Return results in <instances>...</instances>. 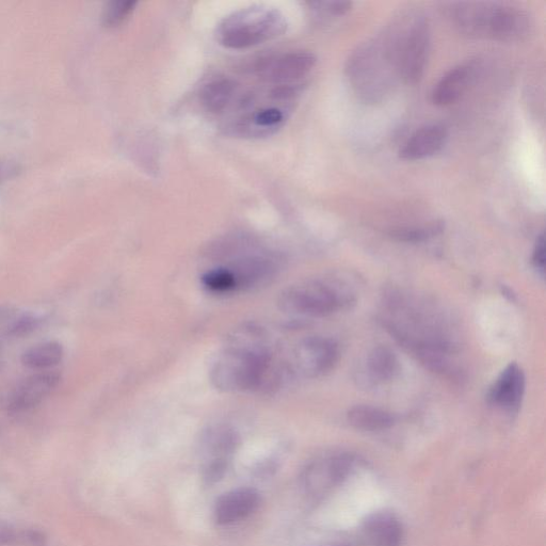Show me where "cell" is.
Instances as JSON below:
<instances>
[{
  "mask_svg": "<svg viewBox=\"0 0 546 546\" xmlns=\"http://www.w3.org/2000/svg\"><path fill=\"white\" fill-rule=\"evenodd\" d=\"M288 377L286 363L275 356L268 333L254 324L230 333L210 371L214 387L224 393H270Z\"/></svg>",
  "mask_w": 546,
  "mask_h": 546,
  "instance_id": "cell-1",
  "label": "cell"
},
{
  "mask_svg": "<svg viewBox=\"0 0 546 546\" xmlns=\"http://www.w3.org/2000/svg\"><path fill=\"white\" fill-rule=\"evenodd\" d=\"M452 19L465 35L515 42L531 31V19L523 10L505 4L461 3L453 7Z\"/></svg>",
  "mask_w": 546,
  "mask_h": 546,
  "instance_id": "cell-2",
  "label": "cell"
},
{
  "mask_svg": "<svg viewBox=\"0 0 546 546\" xmlns=\"http://www.w3.org/2000/svg\"><path fill=\"white\" fill-rule=\"evenodd\" d=\"M283 13L268 6H251L233 12L217 28V40L229 50H247L285 34Z\"/></svg>",
  "mask_w": 546,
  "mask_h": 546,
  "instance_id": "cell-3",
  "label": "cell"
},
{
  "mask_svg": "<svg viewBox=\"0 0 546 546\" xmlns=\"http://www.w3.org/2000/svg\"><path fill=\"white\" fill-rule=\"evenodd\" d=\"M355 302L348 285L336 280H311L284 289L278 299L279 309L293 316L320 318L329 316Z\"/></svg>",
  "mask_w": 546,
  "mask_h": 546,
  "instance_id": "cell-4",
  "label": "cell"
},
{
  "mask_svg": "<svg viewBox=\"0 0 546 546\" xmlns=\"http://www.w3.org/2000/svg\"><path fill=\"white\" fill-rule=\"evenodd\" d=\"M351 84L363 99L376 102L387 94L398 75L385 40L368 43L349 59L347 68Z\"/></svg>",
  "mask_w": 546,
  "mask_h": 546,
  "instance_id": "cell-5",
  "label": "cell"
},
{
  "mask_svg": "<svg viewBox=\"0 0 546 546\" xmlns=\"http://www.w3.org/2000/svg\"><path fill=\"white\" fill-rule=\"evenodd\" d=\"M387 41L398 76L408 84L422 78L428 59L430 32L426 19L410 18L389 34Z\"/></svg>",
  "mask_w": 546,
  "mask_h": 546,
  "instance_id": "cell-6",
  "label": "cell"
},
{
  "mask_svg": "<svg viewBox=\"0 0 546 546\" xmlns=\"http://www.w3.org/2000/svg\"><path fill=\"white\" fill-rule=\"evenodd\" d=\"M357 458L348 453L316 459L302 474V487L312 499L318 500L339 487L355 470Z\"/></svg>",
  "mask_w": 546,
  "mask_h": 546,
  "instance_id": "cell-7",
  "label": "cell"
},
{
  "mask_svg": "<svg viewBox=\"0 0 546 546\" xmlns=\"http://www.w3.org/2000/svg\"><path fill=\"white\" fill-rule=\"evenodd\" d=\"M238 444V433L228 425H217L205 431L201 452L202 475L207 484H215L226 475Z\"/></svg>",
  "mask_w": 546,
  "mask_h": 546,
  "instance_id": "cell-8",
  "label": "cell"
},
{
  "mask_svg": "<svg viewBox=\"0 0 546 546\" xmlns=\"http://www.w3.org/2000/svg\"><path fill=\"white\" fill-rule=\"evenodd\" d=\"M339 357V346L333 340L312 336L295 348L292 359L286 365L291 376L318 378L328 374Z\"/></svg>",
  "mask_w": 546,
  "mask_h": 546,
  "instance_id": "cell-9",
  "label": "cell"
},
{
  "mask_svg": "<svg viewBox=\"0 0 546 546\" xmlns=\"http://www.w3.org/2000/svg\"><path fill=\"white\" fill-rule=\"evenodd\" d=\"M61 376L55 372L32 375L15 385L4 397V408L10 414H22L43 403L58 387Z\"/></svg>",
  "mask_w": 546,
  "mask_h": 546,
  "instance_id": "cell-10",
  "label": "cell"
},
{
  "mask_svg": "<svg viewBox=\"0 0 546 546\" xmlns=\"http://www.w3.org/2000/svg\"><path fill=\"white\" fill-rule=\"evenodd\" d=\"M224 267L230 271L237 292L261 285L275 277L280 268V261L278 256L271 252H244Z\"/></svg>",
  "mask_w": 546,
  "mask_h": 546,
  "instance_id": "cell-11",
  "label": "cell"
},
{
  "mask_svg": "<svg viewBox=\"0 0 546 546\" xmlns=\"http://www.w3.org/2000/svg\"><path fill=\"white\" fill-rule=\"evenodd\" d=\"M315 64L316 57L313 54L292 52L265 60L256 70L269 83L287 85L307 76Z\"/></svg>",
  "mask_w": 546,
  "mask_h": 546,
  "instance_id": "cell-12",
  "label": "cell"
},
{
  "mask_svg": "<svg viewBox=\"0 0 546 546\" xmlns=\"http://www.w3.org/2000/svg\"><path fill=\"white\" fill-rule=\"evenodd\" d=\"M526 380L522 368L510 363L493 383L489 393V404L506 411L517 410L525 393Z\"/></svg>",
  "mask_w": 546,
  "mask_h": 546,
  "instance_id": "cell-13",
  "label": "cell"
},
{
  "mask_svg": "<svg viewBox=\"0 0 546 546\" xmlns=\"http://www.w3.org/2000/svg\"><path fill=\"white\" fill-rule=\"evenodd\" d=\"M261 504L258 491L240 488L219 497L215 509V521L219 525H230L253 515Z\"/></svg>",
  "mask_w": 546,
  "mask_h": 546,
  "instance_id": "cell-14",
  "label": "cell"
},
{
  "mask_svg": "<svg viewBox=\"0 0 546 546\" xmlns=\"http://www.w3.org/2000/svg\"><path fill=\"white\" fill-rule=\"evenodd\" d=\"M403 526L390 512H377L360 528L358 546H401Z\"/></svg>",
  "mask_w": 546,
  "mask_h": 546,
  "instance_id": "cell-15",
  "label": "cell"
},
{
  "mask_svg": "<svg viewBox=\"0 0 546 546\" xmlns=\"http://www.w3.org/2000/svg\"><path fill=\"white\" fill-rule=\"evenodd\" d=\"M447 132L441 125H428L415 132L399 152V157L408 162L421 160L438 154L445 146Z\"/></svg>",
  "mask_w": 546,
  "mask_h": 546,
  "instance_id": "cell-16",
  "label": "cell"
},
{
  "mask_svg": "<svg viewBox=\"0 0 546 546\" xmlns=\"http://www.w3.org/2000/svg\"><path fill=\"white\" fill-rule=\"evenodd\" d=\"M471 80L469 67H458L445 74L432 92V103L449 106L459 101Z\"/></svg>",
  "mask_w": 546,
  "mask_h": 546,
  "instance_id": "cell-17",
  "label": "cell"
},
{
  "mask_svg": "<svg viewBox=\"0 0 546 546\" xmlns=\"http://www.w3.org/2000/svg\"><path fill=\"white\" fill-rule=\"evenodd\" d=\"M350 426L361 431L377 432L388 430L395 424V416L372 406H356L347 413Z\"/></svg>",
  "mask_w": 546,
  "mask_h": 546,
  "instance_id": "cell-18",
  "label": "cell"
},
{
  "mask_svg": "<svg viewBox=\"0 0 546 546\" xmlns=\"http://www.w3.org/2000/svg\"><path fill=\"white\" fill-rule=\"evenodd\" d=\"M235 83L229 78H219L207 84L201 92V102L207 111L220 114L234 100Z\"/></svg>",
  "mask_w": 546,
  "mask_h": 546,
  "instance_id": "cell-19",
  "label": "cell"
},
{
  "mask_svg": "<svg viewBox=\"0 0 546 546\" xmlns=\"http://www.w3.org/2000/svg\"><path fill=\"white\" fill-rule=\"evenodd\" d=\"M367 371L376 382L394 379L399 372V361L394 351L385 346L374 348L367 359Z\"/></svg>",
  "mask_w": 546,
  "mask_h": 546,
  "instance_id": "cell-20",
  "label": "cell"
},
{
  "mask_svg": "<svg viewBox=\"0 0 546 546\" xmlns=\"http://www.w3.org/2000/svg\"><path fill=\"white\" fill-rule=\"evenodd\" d=\"M63 356L64 350L61 344L46 342L26 350L22 356V363L35 371H46V369L57 366Z\"/></svg>",
  "mask_w": 546,
  "mask_h": 546,
  "instance_id": "cell-21",
  "label": "cell"
},
{
  "mask_svg": "<svg viewBox=\"0 0 546 546\" xmlns=\"http://www.w3.org/2000/svg\"><path fill=\"white\" fill-rule=\"evenodd\" d=\"M137 2L132 0H115V2H109L102 14V21L106 27L115 28L124 23L130 15L135 11Z\"/></svg>",
  "mask_w": 546,
  "mask_h": 546,
  "instance_id": "cell-22",
  "label": "cell"
},
{
  "mask_svg": "<svg viewBox=\"0 0 546 546\" xmlns=\"http://www.w3.org/2000/svg\"><path fill=\"white\" fill-rule=\"evenodd\" d=\"M444 229L442 222H435L422 228H405L391 232V236L399 242L404 243H421L425 240L435 237L442 233Z\"/></svg>",
  "mask_w": 546,
  "mask_h": 546,
  "instance_id": "cell-23",
  "label": "cell"
},
{
  "mask_svg": "<svg viewBox=\"0 0 546 546\" xmlns=\"http://www.w3.org/2000/svg\"><path fill=\"white\" fill-rule=\"evenodd\" d=\"M39 323L40 319L36 316L23 314L12 321V323L6 329V333L15 337L28 335L37 329Z\"/></svg>",
  "mask_w": 546,
  "mask_h": 546,
  "instance_id": "cell-24",
  "label": "cell"
},
{
  "mask_svg": "<svg viewBox=\"0 0 546 546\" xmlns=\"http://www.w3.org/2000/svg\"><path fill=\"white\" fill-rule=\"evenodd\" d=\"M312 5L315 6L317 10L324 11L334 16L346 14L352 6V4L348 2L314 3Z\"/></svg>",
  "mask_w": 546,
  "mask_h": 546,
  "instance_id": "cell-25",
  "label": "cell"
},
{
  "mask_svg": "<svg viewBox=\"0 0 546 546\" xmlns=\"http://www.w3.org/2000/svg\"><path fill=\"white\" fill-rule=\"evenodd\" d=\"M533 263L543 276L545 269V239L543 234L540 235L537 239L533 254Z\"/></svg>",
  "mask_w": 546,
  "mask_h": 546,
  "instance_id": "cell-26",
  "label": "cell"
},
{
  "mask_svg": "<svg viewBox=\"0 0 546 546\" xmlns=\"http://www.w3.org/2000/svg\"><path fill=\"white\" fill-rule=\"evenodd\" d=\"M18 172V166L0 162V184L12 178Z\"/></svg>",
  "mask_w": 546,
  "mask_h": 546,
  "instance_id": "cell-27",
  "label": "cell"
},
{
  "mask_svg": "<svg viewBox=\"0 0 546 546\" xmlns=\"http://www.w3.org/2000/svg\"><path fill=\"white\" fill-rule=\"evenodd\" d=\"M20 536L11 531H3L0 529V545L12 544L15 541H18Z\"/></svg>",
  "mask_w": 546,
  "mask_h": 546,
  "instance_id": "cell-28",
  "label": "cell"
},
{
  "mask_svg": "<svg viewBox=\"0 0 546 546\" xmlns=\"http://www.w3.org/2000/svg\"><path fill=\"white\" fill-rule=\"evenodd\" d=\"M333 546H349V545H333ZM351 546V545H350Z\"/></svg>",
  "mask_w": 546,
  "mask_h": 546,
  "instance_id": "cell-29",
  "label": "cell"
}]
</instances>
